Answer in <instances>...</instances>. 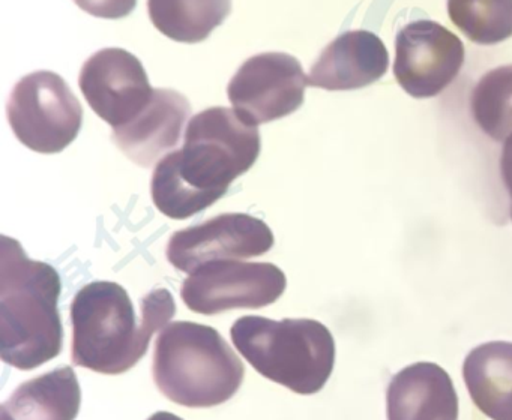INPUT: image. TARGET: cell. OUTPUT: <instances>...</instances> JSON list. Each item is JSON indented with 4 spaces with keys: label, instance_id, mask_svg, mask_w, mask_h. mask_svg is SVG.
I'll return each mask as SVG.
<instances>
[{
    "label": "cell",
    "instance_id": "cell-1",
    "mask_svg": "<svg viewBox=\"0 0 512 420\" xmlns=\"http://www.w3.org/2000/svg\"><path fill=\"white\" fill-rule=\"evenodd\" d=\"M259 153L257 125L245 122L232 108L200 111L188 123L184 147L155 167L152 201L169 218H190L226 195Z\"/></svg>",
    "mask_w": 512,
    "mask_h": 420
},
{
    "label": "cell",
    "instance_id": "cell-2",
    "mask_svg": "<svg viewBox=\"0 0 512 420\" xmlns=\"http://www.w3.org/2000/svg\"><path fill=\"white\" fill-rule=\"evenodd\" d=\"M175 312V300L166 288L142 299L137 317L124 287L112 281L91 282L71 305L73 362L100 374H124L145 356L154 333L164 329Z\"/></svg>",
    "mask_w": 512,
    "mask_h": 420
},
{
    "label": "cell",
    "instance_id": "cell-3",
    "mask_svg": "<svg viewBox=\"0 0 512 420\" xmlns=\"http://www.w3.org/2000/svg\"><path fill=\"white\" fill-rule=\"evenodd\" d=\"M0 242V357L31 371L64 348L61 276L50 264L31 260L19 240L4 234Z\"/></svg>",
    "mask_w": 512,
    "mask_h": 420
},
{
    "label": "cell",
    "instance_id": "cell-4",
    "mask_svg": "<svg viewBox=\"0 0 512 420\" xmlns=\"http://www.w3.org/2000/svg\"><path fill=\"white\" fill-rule=\"evenodd\" d=\"M155 384L176 404L208 408L229 401L244 381L245 366L220 332L175 321L155 342Z\"/></svg>",
    "mask_w": 512,
    "mask_h": 420
},
{
    "label": "cell",
    "instance_id": "cell-5",
    "mask_svg": "<svg viewBox=\"0 0 512 420\" xmlns=\"http://www.w3.org/2000/svg\"><path fill=\"white\" fill-rule=\"evenodd\" d=\"M230 335L259 374L299 395L320 392L334 371V336L320 321L245 315L235 321Z\"/></svg>",
    "mask_w": 512,
    "mask_h": 420
},
{
    "label": "cell",
    "instance_id": "cell-6",
    "mask_svg": "<svg viewBox=\"0 0 512 420\" xmlns=\"http://www.w3.org/2000/svg\"><path fill=\"white\" fill-rule=\"evenodd\" d=\"M8 120L20 143L38 153H58L70 146L83 122V108L67 81L52 71H38L14 86Z\"/></svg>",
    "mask_w": 512,
    "mask_h": 420
},
{
    "label": "cell",
    "instance_id": "cell-7",
    "mask_svg": "<svg viewBox=\"0 0 512 420\" xmlns=\"http://www.w3.org/2000/svg\"><path fill=\"white\" fill-rule=\"evenodd\" d=\"M286 285L283 270L272 263L211 261L185 279L182 300L191 311L205 315L259 309L277 302Z\"/></svg>",
    "mask_w": 512,
    "mask_h": 420
},
{
    "label": "cell",
    "instance_id": "cell-8",
    "mask_svg": "<svg viewBox=\"0 0 512 420\" xmlns=\"http://www.w3.org/2000/svg\"><path fill=\"white\" fill-rule=\"evenodd\" d=\"M308 84L301 63L286 53H262L245 60L227 87L236 113L251 125L283 119L304 102Z\"/></svg>",
    "mask_w": 512,
    "mask_h": 420
},
{
    "label": "cell",
    "instance_id": "cell-9",
    "mask_svg": "<svg viewBox=\"0 0 512 420\" xmlns=\"http://www.w3.org/2000/svg\"><path fill=\"white\" fill-rule=\"evenodd\" d=\"M463 65V42L436 21H412L397 33L395 80L413 98L439 95L457 78Z\"/></svg>",
    "mask_w": 512,
    "mask_h": 420
},
{
    "label": "cell",
    "instance_id": "cell-10",
    "mask_svg": "<svg viewBox=\"0 0 512 420\" xmlns=\"http://www.w3.org/2000/svg\"><path fill=\"white\" fill-rule=\"evenodd\" d=\"M274 234L247 213H224L203 224L176 231L167 245V260L182 272L193 273L211 261L259 257L271 251Z\"/></svg>",
    "mask_w": 512,
    "mask_h": 420
},
{
    "label": "cell",
    "instance_id": "cell-11",
    "mask_svg": "<svg viewBox=\"0 0 512 420\" xmlns=\"http://www.w3.org/2000/svg\"><path fill=\"white\" fill-rule=\"evenodd\" d=\"M79 86L92 110L113 128L139 116L155 90L145 66L124 48H104L92 54L82 66Z\"/></svg>",
    "mask_w": 512,
    "mask_h": 420
},
{
    "label": "cell",
    "instance_id": "cell-12",
    "mask_svg": "<svg viewBox=\"0 0 512 420\" xmlns=\"http://www.w3.org/2000/svg\"><path fill=\"white\" fill-rule=\"evenodd\" d=\"M389 54L376 33L349 30L335 38L307 75L308 84L325 90L370 86L388 72Z\"/></svg>",
    "mask_w": 512,
    "mask_h": 420
},
{
    "label": "cell",
    "instance_id": "cell-13",
    "mask_svg": "<svg viewBox=\"0 0 512 420\" xmlns=\"http://www.w3.org/2000/svg\"><path fill=\"white\" fill-rule=\"evenodd\" d=\"M188 99L172 89H155L145 110L127 125L113 128L116 146L140 167H152L178 146L190 116Z\"/></svg>",
    "mask_w": 512,
    "mask_h": 420
},
{
    "label": "cell",
    "instance_id": "cell-14",
    "mask_svg": "<svg viewBox=\"0 0 512 420\" xmlns=\"http://www.w3.org/2000/svg\"><path fill=\"white\" fill-rule=\"evenodd\" d=\"M388 420H458V396L442 366L418 362L401 369L386 390Z\"/></svg>",
    "mask_w": 512,
    "mask_h": 420
},
{
    "label": "cell",
    "instance_id": "cell-15",
    "mask_svg": "<svg viewBox=\"0 0 512 420\" xmlns=\"http://www.w3.org/2000/svg\"><path fill=\"white\" fill-rule=\"evenodd\" d=\"M82 390L70 366L26 381L0 408V420H74Z\"/></svg>",
    "mask_w": 512,
    "mask_h": 420
},
{
    "label": "cell",
    "instance_id": "cell-16",
    "mask_svg": "<svg viewBox=\"0 0 512 420\" xmlns=\"http://www.w3.org/2000/svg\"><path fill=\"white\" fill-rule=\"evenodd\" d=\"M473 404L493 420H512V342L491 341L473 348L463 365Z\"/></svg>",
    "mask_w": 512,
    "mask_h": 420
},
{
    "label": "cell",
    "instance_id": "cell-17",
    "mask_svg": "<svg viewBox=\"0 0 512 420\" xmlns=\"http://www.w3.org/2000/svg\"><path fill=\"white\" fill-rule=\"evenodd\" d=\"M232 11V0H148L152 24L185 44L205 41Z\"/></svg>",
    "mask_w": 512,
    "mask_h": 420
},
{
    "label": "cell",
    "instance_id": "cell-18",
    "mask_svg": "<svg viewBox=\"0 0 512 420\" xmlns=\"http://www.w3.org/2000/svg\"><path fill=\"white\" fill-rule=\"evenodd\" d=\"M470 110L479 128L503 141L512 132V65L497 66L479 78L470 95Z\"/></svg>",
    "mask_w": 512,
    "mask_h": 420
},
{
    "label": "cell",
    "instance_id": "cell-19",
    "mask_svg": "<svg viewBox=\"0 0 512 420\" xmlns=\"http://www.w3.org/2000/svg\"><path fill=\"white\" fill-rule=\"evenodd\" d=\"M448 14L475 44H499L512 36V0H448Z\"/></svg>",
    "mask_w": 512,
    "mask_h": 420
},
{
    "label": "cell",
    "instance_id": "cell-20",
    "mask_svg": "<svg viewBox=\"0 0 512 420\" xmlns=\"http://www.w3.org/2000/svg\"><path fill=\"white\" fill-rule=\"evenodd\" d=\"M74 2L88 14L98 18H109V20L127 17L137 5V0H74Z\"/></svg>",
    "mask_w": 512,
    "mask_h": 420
},
{
    "label": "cell",
    "instance_id": "cell-21",
    "mask_svg": "<svg viewBox=\"0 0 512 420\" xmlns=\"http://www.w3.org/2000/svg\"><path fill=\"white\" fill-rule=\"evenodd\" d=\"M500 174H502L503 183L508 191L509 200H511V219H512V132L503 144L502 156H500Z\"/></svg>",
    "mask_w": 512,
    "mask_h": 420
},
{
    "label": "cell",
    "instance_id": "cell-22",
    "mask_svg": "<svg viewBox=\"0 0 512 420\" xmlns=\"http://www.w3.org/2000/svg\"><path fill=\"white\" fill-rule=\"evenodd\" d=\"M148 420H184L181 417L175 416V414L169 413V411H158V413L152 414Z\"/></svg>",
    "mask_w": 512,
    "mask_h": 420
}]
</instances>
